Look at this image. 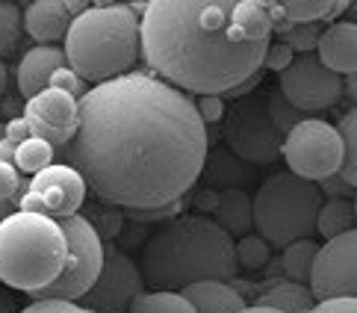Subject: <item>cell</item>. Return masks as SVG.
<instances>
[{
	"label": "cell",
	"instance_id": "obj_11",
	"mask_svg": "<svg viewBox=\"0 0 357 313\" xmlns=\"http://www.w3.org/2000/svg\"><path fill=\"white\" fill-rule=\"evenodd\" d=\"M278 92L298 112H322L342 98V77L328 71L316 54H298L280 71Z\"/></svg>",
	"mask_w": 357,
	"mask_h": 313
},
{
	"label": "cell",
	"instance_id": "obj_17",
	"mask_svg": "<svg viewBox=\"0 0 357 313\" xmlns=\"http://www.w3.org/2000/svg\"><path fill=\"white\" fill-rule=\"evenodd\" d=\"M71 18L66 15L62 0H33L21 12V30H27V36L39 45H54L59 39H66Z\"/></svg>",
	"mask_w": 357,
	"mask_h": 313
},
{
	"label": "cell",
	"instance_id": "obj_5",
	"mask_svg": "<svg viewBox=\"0 0 357 313\" xmlns=\"http://www.w3.org/2000/svg\"><path fill=\"white\" fill-rule=\"evenodd\" d=\"M68 257L56 219L15 210L0 222V281L24 293H39L59 278Z\"/></svg>",
	"mask_w": 357,
	"mask_h": 313
},
{
	"label": "cell",
	"instance_id": "obj_26",
	"mask_svg": "<svg viewBox=\"0 0 357 313\" xmlns=\"http://www.w3.org/2000/svg\"><path fill=\"white\" fill-rule=\"evenodd\" d=\"M337 133L342 142V166L337 174L354 190L357 186V112L354 109L342 116V121L337 124Z\"/></svg>",
	"mask_w": 357,
	"mask_h": 313
},
{
	"label": "cell",
	"instance_id": "obj_44",
	"mask_svg": "<svg viewBox=\"0 0 357 313\" xmlns=\"http://www.w3.org/2000/svg\"><path fill=\"white\" fill-rule=\"evenodd\" d=\"M15 148H18V145L0 139V162H9V166H12V160H15Z\"/></svg>",
	"mask_w": 357,
	"mask_h": 313
},
{
	"label": "cell",
	"instance_id": "obj_4",
	"mask_svg": "<svg viewBox=\"0 0 357 313\" xmlns=\"http://www.w3.org/2000/svg\"><path fill=\"white\" fill-rule=\"evenodd\" d=\"M66 66L83 83H107L139 62V15L124 3H98L68 24Z\"/></svg>",
	"mask_w": 357,
	"mask_h": 313
},
{
	"label": "cell",
	"instance_id": "obj_24",
	"mask_svg": "<svg viewBox=\"0 0 357 313\" xmlns=\"http://www.w3.org/2000/svg\"><path fill=\"white\" fill-rule=\"evenodd\" d=\"M346 9V3H331V0H284L280 12H284L287 24H319L331 21Z\"/></svg>",
	"mask_w": 357,
	"mask_h": 313
},
{
	"label": "cell",
	"instance_id": "obj_13",
	"mask_svg": "<svg viewBox=\"0 0 357 313\" xmlns=\"http://www.w3.org/2000/svg\"><path fill=\"white\" fill-rule=\"evenodd\" d=\"M86 190L89 186L77 169H71L68 162H50L47 169L33 174V183L24 192L18 210L47 219L77 216L80 204L86 201Z\"/></svg>",
	"mask_w": 357,
	"mask_h": 313
},
{
	"label": "cell",
	"instance_id": "obj_20",
	"mask_svg": "<svg viewBox=\"0 0 357 313\" xmlns=\"http://www.w3.org/2000/svg\"><path fill=\"white\" fill-rule=\"evenodd\" d=\"M225 234L231 236H245L251 234V195L245 190H222L215 195V207L210 216Z\"/></svg>",
	"mask_w": 357,
	"mask_h": 313
},
{
	"label": "cell",
	"instance_id": "obj_18",
	"mask_svg": "<svg viewBox=\"0 0 357 313\" xmlns=\"http://www.w3.org/2000/svg\"><path fill=\"white\" fill-rule=\"evenodd\" d=\"M201 178L207 181L210 190H245L254 183V166L242 162L236 154H231L227 148H215L207 151L201 166Z\"/></svg>",
	"mask_w": 357,
	"mask_h": 313
},
{
	"label": "cell",
	"instance_id": "obj_32",
	"mask_svg": "<svg viewBox=\"0 0 357 313\" xmlns=\"http://www.w3.org/2000/svg\"><path fill=\"white\" fill-rule=\"evenodd\" d=\"M322 30H319V24H289V27L280 33V42H284L292 54H313L316 51V42Z\"/></svg>",
	"mask_w": 357,
	"mask_h": 313
},
{
	"label": "cell",
	"instance_id": "obj_37",
	"mask_svg": "<svg viewBox=\"0 0 357 313\" xmlns=\"http://www.w3.org/2000/svg\"><path fill=\"white\" fill-rule=\"evenodd\" d=\"M18 186H21V174L15 171V166L0 162V201H12L18 195Z\"/></svg>",
	"mask_w": 357,
	"mask_h": 313
},
{
	"label": "cell",
	"instance_id": "obj_21",
	"mask_svg": "<svg viewBox=\"0 0 357 313\" xmlns=\"http://www.w3.org/2000/svg\"><path fill=\"white\" fill-rule=\"evenodd\" d=\"M231 30L242 42H269L272 39V15L260 0H236L231 12Z\"/></svg>",
	"mask_w": 357,
	"mask_h": 313
},
{
	"label": "cell",
	"instance_id": "obj_25",
	"mask_svg": "<svg viewBox=\"0 0 357 313\" xmlns=\"http://www.w3.org/2000/svg\"><path fill=\"white\" fill-rule=\"evenodd\" d=\"M319 252V245L313 240H296L284 248V257H280V269L292 284H307V275L313 266V257Z\"/></svg>",
	"mask_w": 357,
	"mask_h": 313
},
{
	"label": "cell",
	"instance_id": "obj_19",
	"mask_svg": "<svg viewBox=\"0 0 357 313\" xmlns=\"http://www.w3.org/2000/svg\"><path fill=\"white\" fill-rule=\"evenodd\" d=\"M181 296L192 305L195 313H239L245 307V298L236 287L225 281H198L181 290Z\"/></svg>",
	"mask_w": 357,
	"mask_h": 313
},
{
	"label": "cell",
	"instance_id": "obj_28",
	"mask_svg": "<svg viewBox=\"0 0 357 313\" xmlns=\"http://www.w3.org/2000/svg\"><path fill=\"white\" fill-rule=\"evenodd\" d=\"M127 313H195L192 305L181 293H165V290H145L142 296L133 298Z\"/></svg>",
	"mask_w": 357,
	"mask_h": 313
},
{
	"label": "cell",
	"instance_id": "obj_41",
	"mask_svg": "<svg viewBox=\"0 0 357 313\" xmlns=\"http://www.w3.org/2000/svg\"><path fill=\"white\" fill-rule=\"evenodd\" d=\"M257 83H260V74H254V77L242 80L239 86H234V89H227V92H225V95H219V98H222V101H225V98H231V101H239V98H248V95H251V89H254Z\"/></svg>",
	"mask_w": 357,
	"mask_h": 313
},
{
	"label": "cell",
	"instance_id": "obj_33",
	"mask_svg": "<svg viewBox=\"0 0 357 313\" xmlns=\"http://www.w3.org/2000/svg\"><path fill=\"white\" fill-rule=\"evenodd\" d=\"M47 89H56V92H66V95H71L74 101H80V98L89 92V83H83L77 74H74L68 66L66 68H59V71H54V77L47 80Z\"/></svg>",
	"mask_w": 357,
	"mask_h": 313
},
{
	"label": "cell",
	"instance_id": "obj_12",
	"mask_svg": "<svg viewBox=\"0 0 357 313\" xmlns=\"http://www.w3.org/2000/svg\"><path fill=\"white\" fill-rule=\"evenodd\" d=\"M307 290L316 302L325 298H357V234L346 231L325 240L307 275Z\"/></svg>",
	"mask_w": 357,
	"mask_h": 313
},
{
	"label": "cell",
	"instance_id": "obj_30",
	"mask_svg": "<svg viewBox=\"0 0 357 313\" xmlns=\"http://www.w3.org/2000/svg\"><path fill=\"white\" fill-rule=\"evenodd\" d=\"M234 254H236V266L263 269L269 263V243L260 240L257 234H245L239 236V243H234Z\"/></svg>",
	"mask_w": 357,
	"mask_h": 313
},
{
	"label": "cell",
	"instance_id": "obj_22",
	"mask_svg": "<svg viewBox=\"0 0 357 313\" xmlns=\"http://www.w3.org/2000/svg\"><path fill=\"white\" fill-rule=\"evenodd\" d=\"M357 222V210L351 198H331V201H322L316 216V234H322L325 240H334V236L354 231Z\"/></svg>",
	"mask_w": 357,
	"mask_h": 313
},
{
	"label": "cell",
	"instance_id": "obj_29",
	"mask_svg": "<svg viewBox=\"0 0 357 313\" xmlns=\"http://www.w3.org/2000/svg\"><path fill=\"white\" fill-rule=\"evenodd\" d=\"M266 116H269V121H272V128H275V133L280 136V139H284V136L296 128L298 121H304L307 116H304V112H298L296 107H289L287 101H284V95H280L278 89L266 98Z\"/></svg>",
	"mask_w": 357,
	"mask_h": 313
},
{
	"label": "cell",
	"instance_id": "obj_23",
	"mask_svg": "<svg viewBox=\"0 0 357 313\" xmlns=\"http://www.w3.org/2000/svg\"><path fill=\"white\" fill-rule=\"evenodd\" d=\"M257 305L275 307V310H280V313H307V310L316 305V298L310 296V290H307L304 284L284 281V284L272 287L269 293H263V296L257 298Z\"/></svg>",
	"mask_w": 357,
	"mask_h": 313
},
{
	"label": "cell",
	"instance_id": "obj_31",
	"mask_svg": "<svg viewBox=\"0 0 357 313\" xmlns=\"http://www.w3.org/2000/svg\"><path fill=\"white\" fill-rule=\"evenodd\" d=\"M21 39V9L18 3L0 0V56H9Z\"/></svg>",
	"mask_w": 357,
	"mask_h": 313
},
{
	"label": "cell",
	"instance_id": "obj_14",
	"mask_svg": "<svg viewBox=\"0 0 357 313\" xmlns=\"http://www.w3.org/2000/svg\"><path fill=\"white\" fill-rule=\"evenodd\" d=\"M24 119L30 121L33 136L54 148H66L77 130V101L66 92L42 89L24 107Z\"/></svg>",
	"mask_w": 357,
	"mask_h": 313
},
{
	"label": "cell",
	"instance_id": "obj_45",
	"mask_svg": "<svg viewBox=\"0 0 357 313\" xmlns=\"http://www.w3.org/2000/svg\"><path fill=\"white\" fill-rule=\"evenodd\" d=\"M239 313H280V310H275V307H263V305H245Z\"/></svg>",
	"mask_w": 357,
	"mask_h": 313
},
{
	"label": "cell",
	"instance_id": "obj_35",
	"mask_svg": "<svg viewBox=\"0 0 357 313\" xmlns=\"http://www.w3.org/2000/svg\"><path fill=\"white\" fill-rule=\"evenodd\" d=\"M289 62H292V51H289V47L284 45V42H269V45H266V54H263V66L266 68H269V71H284L287 66H289Z\"/></svg>",
	"mask_w": 357,
	"mask_h": 313
},
{
	"label": "cell",
	"instance_id": "obj_39",
	"mask_svg": "<svg viewBox=\"0 0 357 313\" xmlns=\"http://www.w3.org/2000/svg\"><path fill=\"white\" fill-rule=\"evenodd\" d=\"M307 313H357V298H325V302H316Z\"/></svg>",
	"mask_w": 357,
	"mask_h": 313
},
{
	"label": "cell",
	"instance_id": "obj_49",
	"mask_svg": "<svg viewBox=\"0 0 357 313\" xmlns=\"http://www.w3.org/2000/svg\"><path fill=\"white\" fill-rule=\"evenodd\" d=\"M0 139H3V124H0Z\"/></svg>",
	"mask_w": 357,
	"mask_h": 313
},
{
	"label": "cell",
	"instance_id": "obj_27",
	"mask_svg": "<svg viewBox=\"0 0 357 313\" xmlns=\"http://www.w3.org/2000/svg\"><path fill=\"white\" fill-rule=\"evenodd\" d=\"M54 145H47L45 139H39V136H30L27 142H21L15 148V160H12V166H15V171L21 174H39L42 169H47L50 162H54Z\"/></svg>",
	"mask_w": 357,
	"mask_h": 313
},
{
	"label": "cell",
	"instance_id": "obj_2",
	"mask_svg": "<svg viewBox=\"0 0 357 313\" xmlns=\"http://www.w3.org/2000/svg\"><path fill=\"white\" fill-rule=\"evenodd\" d=\"M236 0H151L139 15V56L154 77L183 95H225L260 74L269 42L231 30Z\"/></svg>",
	"mask_w": 357,
	"mask_h": 313
},
{
	"label": "cell",
	"instance_id": "obj_36",
	"mask_svg": "<svg viewBox=\"0 0 357 313\" xmlns=\"http://www.w3.org/2000/svg\"><path fill=\"white\" fill-rule=\"evenodd\" d=\"M21 313H89L77 302H56V298H39V302L27 305Z\"/></svg>",
	"mask_w": 357,
	"mask_h": 313
},
{
	"label": "cell",
	"instance_id": "obj_10",
	"mask_svg": "<svg viewBox=\"0 0 357 313\" xmlns=\"http://www.w3.org/2000/svg\"><path fill=\"white\" fill-rule=\"evenodd\" d=\"M142 293H145V281L133 257H127L119 245L104 243V266H100V275L77 305L89 313H127L133 298Z\"/></svg>",
	"mask_w": 357,
	"mask_h": 313
},
{
	"label": "cell",
	"instance_id": "obj_42",
	"mask_svg": "<svg viewBox=\"0 0 357 313\" xmlns=\"http://www.w3.org/2000/svg\"><path fill=\"white\" fill-rule=\"evenodd\" d=\"M215 195H219V192H215V190H210V186H201V192L195 195V210H210L213 213V207H215Z\"/></svg>",
	"mask_w": 357,
	"mask_h": 313
},
{
	"label": "cell",
	"instance_id": "obj_38",
	"mask_svg": "<svg viewBox=\"0 0 357 313\" xmlns=\"http://www.w3.org/2000/svg\"><path fill=\"white\" fill-rule=\"evenodd\" d=\"M33 136V128H30V121L18 116V119H12L9 124H3V139L12 142V145H21V142H27Z\"/></svg>",
	"mask_w": 357,
	"mask_h": 313
},
{
	"label": "cell",
	"instance_id": "obj_6",
	"mask_svg": "<svg viewBox=\"0 0 357 313\" xmlns=\"http://www.w3.org/2000/svg\"><path fill=\"white\" fill-rule=\"evenodd\" d=\"M325 195L310 181H301L289 171L266 178L251 198V222L257 236L269 245L287 248L296 240H310L316 234V216Z\"/></svg>",
	"mask_w": 357,
	"mask_h": 313
},
{
	"label": "cell",
	"instance_id": "obj_8",
	"mask_svg": "<svg viewBox=\"0 0 357 313\" xmlns=\"http://www.w3.org/2000/svg\"><path fill=\"white\" fill-rule=\"evenodd\" d=\"M280 157L287 160L289 174L319 183L337 174L342 166L340 133L322 119H304L280 139Z\"/></svg>",
	"mask_w": 357,
	"mask_h": 313
},
{
	"label": "cell",
	"instance_id": "obj_3",
	"mask_svg": "<svg viewBox=\"0 0 357 313\" xmlns=\"http://www.w3.org/2000/svg\"><path fill=\"white\" fill-rule=\"evenodd\" d=\"M234 243L210 216H183L151 236L136 266L145 287L165 293H181L198 281L231 284L239 272Z\"/></svg>",
	"mask_w": 357,
	"mask_h": 313
},
{
	"label": "cell",
	"instance_id": "obj_47",
	"mask_svg": "<svg viewBox=\"0 0 357 313\" xmlns=\"http://www.w3.org/2000/svg\"><path fill=\"white\" fill-rule=\"evenodd\" d=\"M357 86H354V74H349V77H346V83H342V92H346L349 98H351V101H354V98H357Z\"/></svg>",
	"mask_w": 357,
	"mask_h": 313
},
{
	"label": "cell",
	"instance_id": "obj_9",
	"mask_svg": "<svg viewBox=\"0 0 357 313\" xmlns=\"http://www.w3.org/2000/svg\"><path fill=\"white\" fill-rule=\"evenodd\" d=\"M222 136L227 151L236 154L248 166L272 162L280 157V136L275 133L269 116H266L263 98H239L231 109H225Z\"/></svg>",
	"mask_w": 357,
	"mask_h": 313
},
{
	"label": "cell",
	"instance_id": "obj_43",
	"mask_svg": "<svg viewBox=\"0 0 357 313\" xmlns=\"http://www.w3.org/2000/svg\"><path fill=\"white\" fill-rule=\"evenodd\" d=\"M62 6H66V15L74 21L77 15H83V12L92 6V3H83V0H62Z\"/></svg>",
	"mask_w": 357,
	"mask_h": 313
},
{
	"label": "cell",
	"instance_id": "obj_7",
	"mask_svg": "<svg viewBox=\"0 0 357 313\" xmlns=\"http://www.w3.org/2000/svg\"><path fill=\"white\" fill-rule=\"evenodd\" d=\"M59 231L66 234L68 257L62 266L59 278L50 281L45 290L33 293V298H56V302H80L89 293V287L98 281L100 266H104V240L95 231V224L83 216H66L56 219Z\"/></svg>",
	"mask_w": 357,
	"mask_h": 313
},
{
	"label": "cell",
	"instance_id": "obj_40",
	"mask_svg": "<svg viewBox=\"0 0 357 313\" xmlns=\"http://www.w3.org/2000/svg\"><path fill=\"white\" fill-rule=\"evenodd\" d=\"M316 186H319V192H328V195H334V198H351L354 195V190L340 178V174H331V178L319 181Z\"/></svg>",
	"mask_w": 357,
	"mask_h": 313
},
{
	"label": "cell",
	"instance_id": "obj_48",
	"mask_svg": "<svg viewBox=\"0 0 357 313\" xmlns=\"http://www.w3.org/2000/svg\"><path fill=\"white\" fill-rule=\"evenodd\" d=\"M15 213V207H12V201H0V222H3L6 216H12Z\"/></svg>",
	"mask_w": 357,
	"mask_h": 313
},
{
	"label": "cell",
	"instance_id": "obj_46",
	"mask_svg": "<svg viewBox=\"0 0 357 313\" xmlns=\"http://www.w3.org/2000/svg\"><path fill=\"white\" fill-rule=\"evenodd\" d=\"M6 86H9V68L0 62V98L6 95Z\"/></svg>",
	"mask_w": 357,
	"mask_h": 313
},
{
	"label": "cell",
	"instance_id": "obj_15",
	"mask_svg": "<svg viewBox=\"0 0 357 313\" xmlns=\"http://www.w3.org/2000/svg\"><path fill=\"white\" fill-rule=\"evenodd\" d=\"M316 59L337 77L357 74V24L334 21L331 27H325L316 42Z\"/></svg>",
	"mask_w": 357,
	"mask_h": 313
},
{
	"label": "cell",
	"instance_id": "obj_1",
	"mask_svg": "<svg viewBox=\"0 0 357 313\" xmlns=\"http://www.w3.org/2000/svg\"><path fill=\"white\" fill-rule=\"evenodd\" d=\"M195 101L154 74L130 71L77 101V130L62 148L100 201L148 216L201 178L210 151Z\"/></svg>",
	"mask_w": 357,
	"mask_h": 313
},
{
	"label": "cell",
	"instance_id": "obj_16",
	"mask_svg": "<svg viewBox=\"0 0 357 313\" xmlns=\"http://www.w3.org/2000/svg\"><path fill=\"white\" fill-rule=\"evenodd\" d=\"M66 68V54L56 45H36L21 56L18 66V92L27 98H36L42 89H47V80L54 77V71Z\"/></svg>",
	"mask_w": 357,
	"mask_h": 313
},
{
	"label": "cell",
	"instance_id": "obj_34",
	"mask_svg": "<svg viewBox=\"0 0 357 313\" xmlns=\"http://www.w3.org/2000/svg\"><path fill=\"white\" fill-rule=\"evenodd\" d=\"M192 101H195V109L204 124H219L227 109L219 95H201V98H192Z\"/></svg>",
	"mask_w": 357,
	"mask_h": 313
}]
</instances>
